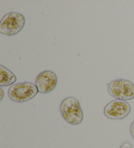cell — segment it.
<instances>
[{
	"label": "cell",
	"instance_id": "6da1fadb",
	"mask_svg": "<svg viewBox=\"0 0 134 148\" xmlns=\"http://www.w3.org/2000/svg\"><path fill=\"white\" fill-rule=\"evenodd\" d=\"M61 116L68 123L77 125L82 123L84 114L78 99L68 97L61 101L60 106Z\"/></svg>",
	"mask_w": 134,
	"mask_h": 148
},
{
	"label": "cell",
	"instance_id": "7a4b0ae2",
	"mask_svg": "<svg viewBox=\"0 0 134 148\" xmlns=\"http://www.w3.org/2000/svg\"><path fill=\"white\" fill-rule=\"evenodd\" d=\"M39 93L35 84L31 82L15 84L10 87L8 91L9 98L15 103H25L31 100Z\"/></svg>",
	"mask_w": 134,
	"mask_h": 148
},
{
	"label": "cell",
	"instance_id": "3957f363",
	"mask_svg": "<svg viewBox=\"0 0 134 148\" xmlns=\"http://www.w3.org/2000/svg\"><path fill=\"white\" fill-rule=\"evenodd\" d=\"M26 19L24 15L19 12H11L3 17L0 23V32L7 36L19 34L24 27Z\"/></svg>",
	"mask_w": 134,
	"mask_h": 148
},
{
	"label": "cell",
	"instance_id": "277c9868",
	"mask_svg": "<svg viewBox=\"0 0 134 148\" xmlns=\"http://www.w3.org/2000/svg\"><path fill=\"white\" fill-rule=\"evenodd\" d=\"M108 93L113 97L123 101L134 99V84L125 79H117L107 84Z\"/></svg>",
	"mask_w": 134,
	"mask_h": 148
},
{
	"label": "cell",
	"instance_id": "5b68a950",
	"mask_svg": "<svg viewBox=\"0 0 134 148\" xmlns=\"http://www.w3.org/2000/svg\"><path fill=\"white\" fill-rule=\"evenodd\" d=\"M131 106L127 101L115 99L108 103L104 108V114L111 119H123L131 112Z\"/></svg>",
	"mask_w": 134,
	"mask_h": 148
},
{
	"label": "cell",
	"instance_id": "8992f818",
	"mask_svg": "<svg viewBox=\"0 0 134 148\" xmlns=\"http://www.w3.org/2000/svg\"><path fill=\"white\" fill-rule=\"evenodd\" d=\"M58 83V77L51 71H45L39 74L35 79V86L39 93H48L55 90Z\"/></svg>",
	"mask_w": 134,
	"mask_h": 148
},
{
	"label": "cell",
	"instance_id": "52a82bcc",
	"mask_svg": "<svg viewBox=\"0 0 134 148\" xmlns=\"http://www.w3.org/2000/svg\"><path fill=\"white\" fill-rule=\"evenodd\" d=\"M17 76L12 71L3 65H0V86L12 85L17 81Z\"/></svg>",
	"mask_w": 134,
	"mask_h": 148
},
{
	"label": "cell",
	"instance_id": "ba28073f",
	"mask_svg": "<svg viewBox=\"0 0 134 148\" xmlns=\"http://www.w3.org/2000/svg\"><path fill=\"white\" fill-rule=\"evenodd\" d=\"M120 148H132V146H131V145L130 142H124L123 144L121 145Z\"/></svg>",
	"mask_w": 134,
	"mask_h": 148
},
{
	"label": "cell",
	"instance_id": "9c48e42d",
	"mask_svg": "<svg viewBox=\"0 0 134 148\" xmlns=\"http://www.w3.org/2000/svg\"><path fill=\"white\" fill-rule=\"evenodd\" d=\"M130 131V134L131 135V136L134 138V121L132 122V123L131 124Z\"/></svg>",
	"mask_w": 134,
	"mask_h": 148
},
{
	"label": "cell",
	"instance_id": "30bf717a",
	"mask_svg": "<svg viewBox=\"0 0 134 148\" xmlns=\"http://www.w3.org/2000/svg\"><path fill=\"white\" fill-rule=\"evenodd\" d=\"M1 99H0V100L1 101L3 97V91L2 90V88H1Z\"/></svg>",
	"mask_w": 134,
	"mask_h": 148
}]
</instances>
